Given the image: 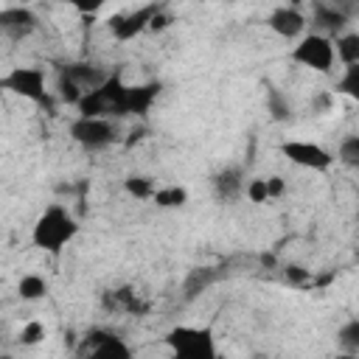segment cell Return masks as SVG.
Here are the masks:
<instances>
[{
    "mask_svg": "<svg viewBox=\"0 0 359 359\" xmlns=\"http://www.w3.org/2000/svg\"><path fill=\"white\" fill-rule=\"evenodd\" d=\"M90 342H93V348H90V353H87L84 359H132L129 345H126L121 337H115V334H101V331H95V334L90 337Z\"/></svg>",
    "mask_w": 359,
    "mask_h": 359,
    "instance_id": "obj_9",
    "label": "cell"
},
{
    "mask_svg": "<svg viewBox=\"0 0 359 359\" xmlns=\"http://www.w3.org/2000/svg\"><path fill=\"white\" fill-rule=\"evenodd\" d=\"M280 154H283L286 160H292L294 165L314 168V171H325V168H331V163H334V157H331L323 146L306 143V140H286V143H280Z\"/></svg>",
    "mask_w": 359,
    "mask_h": 359,
    "instance_id": "obj_7",
    "label": "cell"
},
{
    "mask_svg": "<svg viewBox=\"0 0 359 359\" xmlns=\"http://www.w3.org/2000/svg\"><path fill=\"white\" fill-rule=\"evenodd\" d=\"M241 171L238 168H224V171H219L216 177H213V188H216V194L222 196V199H236L238 196V191H241Z\"/></svg>",
    "mask_w": 359,
    "mask_h": 359,
    "instance_id": "obj_14",
    "label": "cell"
},
{
    "mask_svg": "<svg viewBox=\"0 0 359 359\" xmlns=\"http://www.w3.org/2000/svg\"><path fill=\"white\" fill-rule=\"evenodd\" d=\"M165 25H168V17H165L163 11H157V14L151 17V22H149V28H151V31H160V28H165Z\"/></svg>",
    "mask_w": 359,
    "mask_h": 359,
    "instance_id": "obj_30",
    "label": "cell"
},
{
    "mask_svg": "<svg viewBox=\"0 0 359 359\" xmlns=\"http://www.w3.org/2000/svg\"><path fill=\"white\" fill-rule=\"evenodd\" d=\"M339 163H345L351 168L359 165V137L356 135H351V137H345L339 143Z\"/></svg>",
    "mask_w": 359,
    "mask_h": 359,
    "instance_id": "obj_22",
    "label": "cell"
},
{
    "mask_svg": "<svg viewBox=\"0 0 359 359\" xmlns=\"http://www.w3.org/2000/svg\"><path fill=\"white\" fill-rule=\"evenodd\" d=\"M266 194H269V199L272 196H280L283 194V180L280 177H269L266 180Z\"/></svg>",
    "mask_w": 359,
    "mask_h": 359,
    "instance_id": "obj_28",
    "label": "cell"
},
{
    "mask_svg": "<svg viewBox=\"0 0 359 359\" xmlns=\"http://www.w3.org/2000/svg\"><path fill=\"white\" fill-rule=\"evenodd\" d=\"M76 107L81 118H101V121L121 118L126 115V84L118 76H107V81L84 93Z\"/></svg>",
    "mask_w": 359,
    "mask_h": 359,
    "instance_id": "obj_2",
    "label": "cell"
},
{
    "mask_svg": "<svg viewBox=\"0 0 359 359\" xmlns=\"http://www.w3.org/2000/svg\"><path fill=\"white\" fill-rule=\"evenodd\" d=\"M247 199L250 202H266L269 194H266V180L264 177H255L247 182Z\"/></svg>",
    "mask_w": 359,
    "mask_h": 359,
    "instance_id": "obj_25",
    "label": "cell"
},
{
    "mask_svg": "<svg viewBox=\"0 0 359 359\" xmlns=\"http://www.w3.org/2000/svg\"><path fill=\"white\" fill-rule=\"evenodd\" d=\"M0 90H8L20 98H28L39 107H48V90H45V73L42 67H11L3 79H0Z\"/></svg>",
    "mask_w": 359,
    "mask_h": 359,
    "instance_id": "obj_4",
    "label": "cell"
},
{
    "mask_svg": "<svg viewBox=\"0 0 359 359\" xmlns=\"http://www.w3.org/2000/svg\"><path fill=\"white\" fill-rule=\"evenodd\" d=\"M123 188H126L132 196H137V199H149V196L154 194V185H151L149 177H129V180L123 182Z\"/></svg>",
    "mask_w": 359,
    "mask_h": 359,
    "instance_id": "obj_23",
    "label": "cell"
},
{
    "mask_svg": "<svg viewBox=\"0 0 359 359\" xmlns=\"http://www.w3.org/2000/svg\"><path fill=\"white\" fill-rule=\"evenodd\" d=\"M62 79H67L70 84H76L81 93H90V90H95L98 84L107 81V73H101L95 65L76 62V65H65L62 67Z\"/></svg>",
    "mask_w": 359,
    "mask_h": 359,
    "instance_id": "obj_11",
    "label": "cell"
},
{
    "mask_svg": "<svg viewBox=\"0 0 359 359\" xmlns=\"http://www.w3.org/2000/svg\"><path fill=\"white\" fill-rule=\"evenodd\" d=\"M160 95V81H149V84H137V87H126V115H146L154 104V98Z\"/></svg>",
    "mask_w": 359,
    "mask_h": 359,
    "instance_id": "obj_12",
    "label": "cell"
},
{
    "mask_svg": "<svg viewBox=\"0 0 359 359\" xmlns=\"http://www.w3.org/2000/svg\"><path fill=\"white\" fill-rule=\"evenodd\" d=\"M165 345L171 348V359H216V345L210 328L180 325L165 334Z\"/></svg>",
    "mask_w": 359,
    "mask_h": 359,
    "instance_id": "obj_3",
    "label": "cell"
},
{
    "mask_svg": "<svg viewBox=\"0 0 359 359\" xmlns=\"http://www.w3.org/2000/svg\"><path fill=\"white\" fill-rule=\"evenodd\" d=\"M337 339H339V345L345 348V353H353V356H356V351H359V320L345 323Z\"/></svg>",
    "mask_w": 359,
    "mask_h": 359,
    "instance_id": "obj_20",
    "label": "cell"
},
{
    "mask_svg": "<svg viewBox=\"0 0 359 359\" xmlns=\"http://www.w3.org/2000/svg\"><path fill=\"white\" fill-rule=\"evenodd\" d=\"M160 11V6L157 3H151V6H143V8H135L132 14H121V17H112V22H109V28H112V36L118 39V42H126V39H135L143 28H149V22H151V17Z\"/></svg>",
    "mask_w": 359,
    "mask_h": 359,
    "instance_id": "obj_8",
    "label": "cell"
},
{
    "mask_svg": "<svg viewBox=\"0 0 359 359\" xmlns=\"http://www.w3.org/2000/svg\"><path fill=\"white\" fill-rule=\"evenodd\" d=\"M314 22H317L323 31L337 34V31L345 25V14L337 11V8H331V6H317V8H314Z\"/></svg>",
    "mask_w": 359,
    "mask_h": 359,
    "instance_id": "obj_15",
    "label": "cell"
},
{
    "mask_svg": "<svg viewBox=\"0 0 359 359\" xmlns=\"http://www.w3.org/2000/svg\"><path fill=\"white\" fill-rule=\"evenodd\" d=\"M34 14L28 8H3L0 11V31L11 36H22L34 28Z\"/></svg>",
    "mask_w": 359,
    "mask_h": 359,
    "instance_id": "obj_13",
    "label": "cell"
},
{
    "mask_svg": "<svg viewBox=\"0 0 359 359\" xmlns=\"http://www.w3.org/2000/svg\"><path fill=\"white\" fill-rule=\"evenodd\" d=\"M151 199L160 205V208H182L188 202V191L180 188V185H171V188H157L151 194Z\"/></svg>",
    "mask_w": 359,
    "mask_h": 359,
    "instance_id": "obj_16",
    "label": "cell"
},
{
    "mask_svg": "<svg viewBox=\"0 0 359 359\" xmlns=\"http://www.w3.org/2000/svg\"><path fill=\"white\" fill-rule=\"evenodd\" d=\"M59 95H62V101H67V104H79L84 93H81L76 84H70L67 79H62V76H59Z\"/></svg>",
    "mask_w": 359,
    "mask_h": 359,
    "instance_id": "obj_27",
    "label": "cell"
},
{
    "mask_svg": "<svg viewBox=\"0 0 359 359\" xmlns=\"http://www.w3.org/2000/svg\"><path fill=\"white\" fill-rule=\"evenodd\" d=\"M286 278H289V280H306L309 272H306L303 266H286Z\"/></svg>",
    "mask_w": 359,
    "mask_h": 359,
    "instance_id": "obj_29",
    "label": "cell"
},
{
    "mask_svg": "<svg viewBox=\"0 0 359 359\" xmlns=\"http://www.w3.org/2000/svg\"><path fill=\"white\" fill-rule=\"evenodd\" d=\"M266 104H269V112H272L275 121H286V118H289V104L283 101V95H280L278 90H269Z\"/></svg>",
    "mask_w": 359,
    "mask_h": 359,
    "instance_id": "obj_24",
    "label": "cell"
},
{
    "mask_svg": "<svg viewBox=\"0 0 359 359\" xmlns=\"http://www.w3.org/2000/svg\"><path fill=\"white\" fill-rule=\"evenodd\" d=\"M17 292H20L22 300H39V297H45L48 283H45V278H39V275H22L20 283H17Z\"/></svg>",
    "mask_w": 359,
    "mask_h": 359,
    "instance_id": "obj_17",
    "label": "cell"
},
{
    "mask_svg": "<svg viewBox=\"0 0 359 359\" xmlns=\"http://www.w3.org/2000/svg\"><path fill=\"white\" fill-rule=\"evenodd\" d=\"M42 337H45V328H42V323H36V320H31V323H28V325L20 331L22 345H36Z\"/></svg>",
    "mask_w": 359,
    "mask_h": 359,
    "instance_id": "obj_26",
    "label": "cell"
},
{
    "mask_svg": "<svg viewBox=\"0 0 359 359\" xmlns=\"http://www.w3.org/2000/svg\"><path fill=\"white\" fill-rule=\"evenodd\" d=\"M213 269L210 266H199V269H194L191 275H188V280H185V297H194V294H199L205 286H210L213 283Z\"/></svg>",
    "mask_w": 359,
    "mask_h": 359,
    "instance_id": "obj_19",
    "label": "cell"
},
{
    "mask_svg": "<svg viewBox=\"0 0 359 359\" xmlns=\"http://www.w3.org/2000/svg\"><path fill=\"white\" fill-rule=\"evenodd\" d=\"M337 56L339 62L348 65H359V34H345L337 39Z\"/></svg>",
    "mask_w": 359,
    "mask_h": 359,
    "instance_id": "obj_18",
    "label": "cell"
},
{
    "mask_svg": "<svg viewBox=\"0 0 359 359\" xmlns=\"http://www.w3.org/2000/svg\"><path fill=\"white\" fill-rule=\"evenodd\" d=\"M292 59L297 65H306V67L317 70V73H328L331 65H334V42L325 34H309L294 45Z\"/></svg>",
    "mask_w": 359,
    "mask_h": 359,
    "instance_id": "obj_5",
    "label": "cell"
},
{
    "mask_svg": "<svg viewBox=\"0 0 359 359\" xmlns=\"http://www.w3.org/2000/svg\"><path fill=\"white\" fill-rule=\"evenodd\" d=\"M337 90L345 93V95H351V98H359V65H348V70L339 79Z\"/></svg>",
    "mask_w": 359,
    "mask_h": 359,
    "instance_id": "obj_21",
    "label": "cell"
},
{
    "mask_svg": "<svg viewBox=\"0 0 359 359\" xmlns=\"http://www.w3.org/2000/svg\"><path fill=\"white\" fill-rule=\"evenodd\" d=\"M70 137L84 149H104L115 140V126L101 118H76L70 123Z\"/></svg>",
    "mask_w": 359,
    "mask_h": 359,
    "instance_id": "obj_6",
    "label": "cell"
},
{
    "mask_svg": "<svg viewBox=\"0 0 359 359\" xmlns=\"http://www.w3.org/2000/svg\"><path fill=\"white\" fill-rule=\"evenodd\" d=\"M303 25H306V17H303L297 8H292V6H280V8H275V11L269 14V28H272L278 36H283V39L300 36Z\"/></svg>",
    "mask_w": 359,
    "mask_h": 359,
    "instance_id": "obj_10",
    "label": "cell"
},
{
    "mask_svg": "<svg viewBox=\"0 0 359 359\" xmlns=\"http://www.w3.org/2000/svg\"><path fill=\"white\" fill-rule=\"evenodd\" d=\"M337 359H356V356H353V353H339Z\"/></svg>",
    "mask_w": 359,
    "mask_h": 359,
    "instance_id": "obj_31",
    "label": "cell"
},
{
    "mask_svg": "<svg viewBox=\"0 0 359 359\" xmlns=\"http://www.w3.org/2000/svg\"><path fill=\"white\" fill-rule=\"evenodd\" d=\"M79 233V224L76 219L62 208V205H50L45 208V213L36 219L34 230H31V241L34 247L50 252V255H59Z\"/></svg>",
    "mask_w": 359,
    "mask_h": 359,
    "instance_id": "obj_1",
    "label": "cell"
}]
</instances>
